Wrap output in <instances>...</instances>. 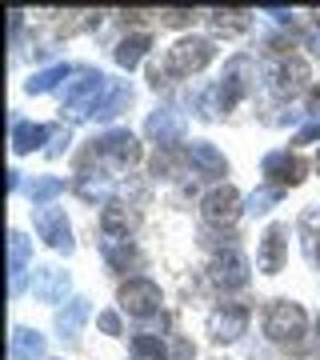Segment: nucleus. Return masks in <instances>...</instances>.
<instances>
[{
    "label": "nucleus",
    "mask_w": 320,
    "mask_h": 360,
    "mask_svg": "<svg viewBox=\"0 0 320 360\" xmlns=\"http://www.w3.org/2000/svg\"><path fill=\"white\" fill-rule=\"evenodd\" d=\"M264 336L284 352H305V336H308V316L296 300H272L264 312Z\"/></svg>",
    "instance_id": "1"
},
{
    "label": "nucleus",
    "mask_w": 320,
    "mask_h": 360,
    "mask_svg": "<svg viewBox=\"0 0 320 360\" xmlns=\"http://www.w3.org/2000/svg\"><path fill=\"white\" fill-rule=\"evenodd\" d=\"M84 160H96V165L113 168V172H128L141 160V141H136V132H128V129H108L89 141Z\"/></svg>",
    "instance_id": "2"
},
{
    "label": "nucleus",
    "mask_w": 320,
    "mask_h": 360,
    "mask_svg": "<svg viewBox=\"0 0 320 360\" xmlns=\"http://www.w3.org/2000/svg\"><path fill=\"white\" fill-rule=\"evenodd\" d=\"M108 89H113V84H108V77H104L101 68H80L77 80L64 84V108H68V116H72V120L92 116Z\"/></svg>",
    "instance_id": "3"
},
{
    "label": "nucleus",
    "mask_w": 320,
    "mask_h": 360,
    "mask_svg": "<svg viewBox=\"0 0 320 360\" xmlns=\"http://www.w3.org/2000/svg\"><path fill=\"white\" fill-rule=\"evenodd\" d=\"M252 60L248 56H232L229 65H224V72H220V80L212 84V104H217V116L220 112H232L236 104L252 92Z\"/></svg>",
    "instance_id": "4"
},
{
    "label": "nucleus",
    "mask_w": 320,
    "mask_h": 360,
    "mask_svg": "<svg viewBox=\"0 0 320 360\" xmlns=\"http://www.w3.org/2000/svg\"><path fill=\"white\" fill-rule=\"evenodd\" d=\"M217 56V40L212 37H180L172 49H168L165 65L172 77H192V72H205Z\"/></svg>",
    "instance_id": "5"
},
{
    "label": "nucleus",
    "mask_w": 320,
    "mask_h": 360,
    "mask_svg": "<svg viewBox=\"0 0 320 360\" xmlns=\"http://www.w3.org/2000/svg\"><path fill=\"white\" fill-rule=\"evenodd\" d=\"M264 84L276 96H296L308 84V65L300 56H293V52H276V56H269V65H264Z\"/></svg>",
    "instance_id": "6"
},
{
    "label": "nucleus",
    "mask_w": 320,
    "mask_h": 360,
    "mask_svg": "<svg viewBox=\"0 0 320 360\" xmlns=\"http://www.w3.org/2000/svg\"><path fill=\"white\" fill-rule=\"evenodd\" d=\"M120 309L128 312V316H136V321H148L153 312H160V284L153 281V276H128L124 284H120Z\"/></svg>",
    "instance_id": "7"
},
{
    "label": "nucleus",
    "mask_w": 320,
    "mask_h": 360,
    "mask_svg": "<svg viewBox=\"0 0 320 360\" xmlns=\"http://www.w3.org/2000/svg\"><path fill=\"white\" fill-rule=\"evenodd\" d=\"M244 212V200H241V193L232 188V184H217L212 193L200 200V217H205V229H229L232 220Z\"/></svg>",
    "instance_id": "8"
},
{
    "label": "nucleus",
    "mask_w": 320,
    "mask_h": 360,
    "mask_svg": "<svg viewBox=\"0 0 320 360\" xmlns=\"http://www.w3.org/2000/svg\"><path fill=\"white\" fill-rule=\"evenodd\" d=\"M260 172H264V180H269L272 188L284 193V188H296L308 176V165L296 153H288V148H276V153H269L260 160Z\"/></svg>",
    "instance_id": "9"
},
{
    "label": "nucleus",
    "mask_w": 320,
    "mask_h": 360,
    "mask_svg": "<svg viewBox=\"0 0 320 360\" xmlns=\"http://www.w3.org/2000/svg\"><path fill=\"white\" fill-rule=\"evenodd\" d=\"M32 229H37V236L44 240V245L56 248V252H64V257L77 248V240H72V224H68V217H64V208H37Z\"/></svg>",
    "instance_id": "10"
},
{
    "label": "nucleus",
    "mask_w": 320,
    "mask_h": 360,
    "mask_svg": "<svg viewBox=\"0 0 320 360\" xmlns=\"http://www.w3.org/2000/svg\"><path fill=\"white\" fill-rule=\"evenodd\" d=\"M144 136L156 144V148H177L184 144V112L165 104V108H156L148 120H144Z\"/></svg>",
    "instance_id": "11"
},
{
    "label": "nucleus",
    "mask_w": 320,
    "mask_h": 360,
    "mask_svg": "<svg viewBox=\"0 0 320 360\" xmlns=\"http://www.w3.org/2000/svg\"><path fill=\"white\" fill-rule=\"evenodd\" d=\"M284 260H288V224H269L264 236H260V248H256V269L264 272V276H276L284 269Z\"/></svg>",
    "instance_id": "12"
},
{
    "label": "nucleus",
    "mask_w": 320,
    "mask_h": 360,
    "mask_svg": "<svg viewBox=\"0 0 320 360\" xmlns=\"http://www.w3.org/2000/svg\"><path fill=\"white\" fill-rule=\"evenodd\" d=\"M248 257H244L241 248H224V252H217V260H212V284L217 288H224V292H236V288H244L248 284Z\"/></svg>",
    "instance_id": "13"
},
{
    "label": "nucleus",
    "mask_w": 320,
    "mask_h": 360,
    "mask_svg": "<svg viewBox=\"0 0 320 360\" xmlns=\"http://www.w3.org/2000/svg\"><path fill=\"white\" fill-rule=\"evenodd\" d=\"M248 333V309L244 304H220L212 316H208V336L217 340V345H232V340H241Z\"/></svg>",
    "instance_id": "14"
},
{
    "label": "nucleus",
    "mask_w": 320,
    "mask_h": 360,
    "mask_svg": "<svg viewBox=\"0 0 320 360\" xmlns=\"http://www.w3.org/2000/svg\"><path fill=\"white\" fill-rule=\"evenodd\" d=\"M132 205L120 200H104L101 205V232L104 240H128V232L136 229V212H128Z\"/></svg>",
    "instance_id": "15"
},
{
    "label": "nucleus",
    "mask_w": 320,
    "mask_h": 360,
    "mask_svg": "<svg viewBox=\"0 0 320 360\" xmlns=\"http://www.w3.org/2000/svg\"><path fill=\"white\" fill-rule=\"evenodd\" d=\"M68 288H72L68 272L52 269V264H49V269H37V276H32V296H37V300H44V304H64Z\"/></svg>",
    "instance_id": "16"
},
{
    "label": "nucleus",
    "mask_w": 320,
    "mask_h": 360,
    "mask_svg": "<svg viewBox=\"0 0 320 360\" xmlns=\"http://www.w3.org/2000/svg\"><path fill=\"white\" fill-rule=\"evenodd\" d=\"M188 165L200 172V176L217 180V176H229V160H224V153H220L217 144L208 141H192L188 144Z\"/></svg>",
    "instance_id": "17"
},
{
    "label": "nucleus",
    "mask_w": 320,
    "mask_h": 360,
    "mask_svg": "<svg viewBox=\"0 0 320 360\" xmlns=\"http://www.w3.org/2000/svg\"><path fill=\"white\" fill-rule=\"evenodd\" d=\"M101 252H104V260H108V269L113 272H136L141 276V269H144V257H141V248L132 245V240H101Z\"/></svg>",
    "instance_id": "18"
},
{
    "label": "nucleus",
    "mask_w": 320,
    "mask_h": 360,
    "mask_svg": "<svg viewBox=\"0 0 320 360\" xmlns=\"http://www.w3.org/2000/svg\"><path fill=\"white\" fill-rule=\"evenodd\" d=\"M89 312H92L89 300H84V296H72V300H68V304L56 312V333H60V340H80Z\"/></svg>",
    "instance_id": "19"
},
{
    "label": "nucleus",
    "mask_w": 320,
    "mask_h": 360,
    "mask_svg": "<svg viewBox=\"0 0 320 360\" xmlns=\"http://www.w3.org/2000/svg\"><path fill=\"white\" fill-rule=\"evenodd\" d=\"M52 132L44 129V124H32V120H13V153L25 156V153H37V148H44L49 144ZM49 153V148H44Z\"/></svg>",
    "instance_id": "20"
},
{
    "label": "nucleus",
    "mask_w": 320,
    "mask_h": 360,
    "mask_svg": "<svg viewBox=\"0 0 320 360\" xmlns=\"http://www.w3.org/2000/svg\"><path fill=\"white\" fill-rule=\"evenodd\" d=\"M28 260H32V240H28L25 232H8V269H13V296L20 292V284H25Z\"/></svg>",
    "instance_id": "21"
},
{
    "label": "nucleus",
    "mask_w": 320,
    "mask_h": 360,
    "mask_svg": "<svg viewBox=\"0 0 320 360\" xmlns=\"http://www.w3.org/2000/svg\"><path fill=\"white\" fill-rule=\"evenodd\" d=\"M44 352H49V340L37 328L16 324L13 328V360H44Z\"/></svg>",
    "instance_id": "22"
},
{
    "label": "nucleus",
    "mask_w": 320,
    "mask_h": 360,
    "mask_svg": "<svg viewBox=\"0 0 320 360\" xmlns=\"http://www.w3.org/2000/svg\"><path fill=\"white\" fill-rule=\"evenodd\" d=\"M148 49H153V37H148V32H128V37L113 49V56H116L120 68H136L144 56H148Z\"/></svg>",
    "instance_id": "23"
},
{
    "label": "nucleus",
    "mask_w": 320,
    "mask_h": 360,
    "mask_svg": "<svg viewBox=\"0 0 320 360\" xmlns=\"http://www.w3.org/2000/svg\"><path fill=\"white\" fill-rule=\"evenodd\" d=\"M184 160H188V148H156V156H153V176H156V180H177V176H184Z\"/></svg>",
    "instance_id": "24"
},
{
    "label": "nucleus",
    "mask_w": 320,
    "mask_h": 360,
    "mask_svg": "<svg viewBox=\"0 0 320 360\" xmlns=\"http://www.w3.org/2000/svg\"><path fill=\"white\" fill-rule=\"evenodd\" d=\"M128 104H132V84H128V80H120V84H113V89L104 92V101L96 104V120H113V116H120L128 108Z\"/></svg>",
    "instance_id": "25"
},
{
    "label": "nucleus",
    "mask_w": 320,
    "mask_h": 360,
    "mask_svg": "<svg viewBox=\"0 0 320 360\" xmlns=\"http://www.w3.org/2000/svg\"><path fill=\"white\" fill-rule=\"evenodd\" d=\"M25 193L32 200V208H52V200L64 196V180L60 176H32Z\"/></svg>",
    "instance_id": "26"
},
{
    "label": "nucleus",
    "mask_w": 320,
    "mask_h": 360,
    "mask_svg": "<svg viewBox=\"0 0 320 360\" xmlns=\"http://www.w3.org/2000/svg\"><path fill=\"white\" fill-rule=\"evenodd\" d=\"M128 352H132V360H168L165 340L153 336V333H136L132 340H128Z\"/></svg>",
    "instance_id": "27"
},
{
    "label": "nucleus",
    "mask_w": 320,
    "mask_h": 360,
    "mask_svg": "<svg viewBox=\"0 0 320 360\" xmlns=\"http://www.w3.org/2000/svg\"><path fill=\"white\" fill-rule=\"evenodd\" d=\"M72 77V68L68 65H52V68H40V72H32V80H28L25 89L32 92V96H40V92H52L60 80H68Z\"/></svg>",
    "instance_id": "28"
},
{
    "label": "nucleus",
    "mask_w": 320,
    "mask_h": 360,
    "mask_svg": "<svg viewBox=\"0 0 320 360\" xmlns=\"http://www.w3.org/2000/svg\"><path fill=\"white\" fill-rule=\"evenodd\" d=\"M248 25H252V13H208V28L224 32V37H236Z\"/></svg>",
    "instance_id": "29"
},
{
    "label": "nucleus",
    "mask_w": 320,
    "mask_h": 360,
    "mask_svg": "<svg viewBox=\"0 0 320 360\" xmlns=\"http://www.w3.org/2000/svg\"><path fill=\"white\" fill-rule=\"evenodd\" d=\"M77 193L84 196V200H101L104 193H108V180H104V172H89V168H80L77 172Z\"/></svg>",
    "instance_id": "30"
},
{
    "label": "nucleus",
    "mask_w": 320,
    "mask_h": 360,
    "mask_svg": "<svg viewBox=\"0 0 320 360\" xmlns=\"http://www.w3.org/2000/svg\"><path fill=\"white\" fill-rule=\"evenodd\" d=\"M281 188H272V184H264V188H256L248 200H244V212H252V217H264L272 205H281Z\"/></svg>",
    "instance_id": "31"
},
{
    "label": "nucleus",
    "mask_w": 320,
    "mask_h": 360,
    "mask_svg": "<svg viewBox=\"0 0 320 360\" xmlns=\"http://www.w3.org/2000/svg\"><path fill=\"white\" fill-rule=\"evenodd\" d=\"M96 324H101V333H108V336H124V321H120V312L116 309L96 312Z\"/></svg>",
    "instance_id": "32"
},
{
    "label": "nucleus",
    "mask_w": 320,
    "mask_h": 360,
    "mask_svg": "<svg viewBox=\"0 0 320 360\" xmlns=\"http://www.w3.org/2000/svg\"><path fill=\"white\" fill-rule=\"evenodd\" d=\"M320 141V120H312V124H305V129L293 136V148H300V144H316Z\"/></svg>",
    "instance_id": "33"
},
{
    "label": "nucleus",
    "mask_w": 320,
    "mask_h": 360,
    "mask_svg": "<svg viewBox=\"0 0 320 360\" xmlns=\"http://www.w3.org/2000/svg\"><path fill=\"white\" fill-rule=\"evenodd\" d=\"M305 49L312 52V56H320V20H316V25H312V28L305 32Z\"/></svg>",
    "instance_id": "34"
},
{
    "label": "nucleus",
    "mask_w": 320,
    "mask_h": 360,
    "mask_svg": "<svg viewBox=\"0 0 320 360\" xmlns=\"http://www.w3.org/2000/svg\"><path fill=\"white\" fill-rule=\"evenodd\" d=\"M160 20L172 25V28H180V25H188V20H192V13H177V8H172V13H160Z\"/></svg>",
    "instance_id": "35"
},
{
    "label": "nucleus",
    "mask_w": 320,
    "mask_h": 360,
    "mask_svg": "<svg viewBox=\"0 0 320 360\" xmlns=\"http://www.w3.org/2000/svg\"><path fill=\"white\" fill-rule=\"evenodd\" d=\"M308 116H316V120H320V84H312V89H308Z\"/></svg>",
    "instance_id": "36"
},
{
    "label": "nucleus",
    "mask_w": 320,
    "mask_h": 360,
    "mask_svg": "<svg viewBox=\"0 0 320 360\" xmlns=\"http://www.w3.org/2000/svg\"><path fill=\"white\" fill-rule=\"evenodd\" d=\"M64 148H68V129H64V132H56V141L49 144V156H60Z\"/></svg>",
    "instance_id": "37"
},
{
    "label": "nucleus",
    "mask_w": 320,
    "mask_h": 360,
    "mask_svg": "<svg viewBox=\"0 0 320 360\" xmlns=\"http://www.w3.org/2000/svg\"><path fill=\"white\" fill-rule=\"evenodd\" d=\"M316 240H320V236H316ZM312 260H316V264H320V248H316V252H312Z\"/></svg>",
    "instance_id": "38"
},
{
    "label": "nucleus",
    "mask_w": 320,
    "mask_h": 360,
    "mask_svg": "<svg viewBox=\"0 0 320 360\" xmlns=\"http://www.w3.org/2000/svg\"><path fill=\"white\" fill-rule=\"evenodd\" d=\"M316 333H320V321H316Z\"/></svg>",
    "instance_id": "39"
}]
</instances>
